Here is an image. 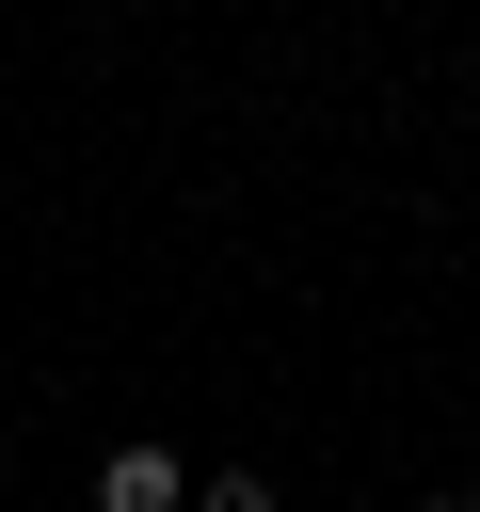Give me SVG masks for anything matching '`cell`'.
Here are the masks:
<instances>
[{
  "label": "cell",
  "mask_w": 480,
  "mask_h": 512,
  "mask_svg": "<svg viewBox=\"0 0 480 512\" xmlns=\"http://www.w3.org/2000/svg\"><path fill=\"white\" fill-rule=\"evenodd\" d=\"M192 480H176V448H112L96 464V512H176Z\"/></svg>",
  "instance_id": "obj_1"
},
{
  "label": "cell",
  "mask_w": 480,
  "mask_h": 512,
  "mask_svg": "<svg viewBox=\"0 0 480 512\" xmlns=\"http://www.w3.org/2000/svg\"><path fill=\"white\" fill-rule=\"evenodd\" d=\"M432 512H480V496H432Z\"/></svg>",
  "instance_id": "obj_3"
},
{
  "label": "cell",
  "mask_w": 480,
  "mask_h": 512,
  "mask_svg": "<svg viewBox=\"0 0 480 512\" xmlns=\"http://www.w3.org/2000/svg\"><path fill=\"white\" fill-rule=\"evenodd\" d=\"M192 512H272V480H208V496H192Z\"/></svg>",
  "instance_id": "obj_2"
}]
</instances>
